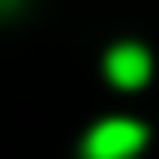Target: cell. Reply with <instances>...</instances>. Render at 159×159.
Segmentation results:
<instances>
[{
	"mask_svg": "<svg viewBox=\"0 0 159 159\" xmlns=\"http://www.w3.org/2000/svg\"><path fill=\"white\" fill-rule=\"evenodd\" d=\"M149 70H154V60H149V50H144L139 40H119V45L104 55V75H109L119 89H139V84L149 80Z\"/></svg>",
	"mask_w": 159,
	"mask_h": 159,
	"instance_id": "7a4b0ae2",
	"label": "cell"
},
{
	"mask_svg": "<svg viewBox=\"0 0 159 159\" xmlns=\"http://www.w3.org/2000/svg\"><path fill=\"white\" fill-rule=\"evenodd\" d=\"M144 139H149V129H144L139 119L114 114V119H99V124L84 134L80 154H84V159H134V154L144 149Z\"/></svg>",
	"mask_w": 159,
	"mask_h": 159,
	"instance_id": "6da1fadb",
	"label": "cell"
}]
</instances>
